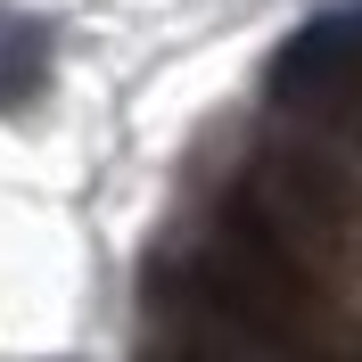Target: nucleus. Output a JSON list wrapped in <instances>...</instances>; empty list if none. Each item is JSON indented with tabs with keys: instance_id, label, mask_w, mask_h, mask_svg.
Masks as SVG:
<instances>
[{
	"instance_id": "nucleus-1",
	"label": "nucleus",
	"mask_w": 362,
	"mask_h": 362,
	"mask_svg": "<svg viewBox=\"0 0 362 362\" xmlns=\"http://www.w3.org/2000/svg\"><path fill=\"white\" fill-rule=\"evenodd\" d=\"M313 313V280L288 239H272L247 206H223V223L206 230L189 255V296H181V329L189 346H296Z\"/></svg>"
},
{
	"instance_id": "nucleus-2",
	"label": "nucleus",
	"mask_w": 362,
	"mask_h": 362,
	"mask_svg": "<svg viewBox=\"0 0 362 362\" xmlns=\"http://www.w3.org/2000/svg\"><path fill=\"white\" fill-rule=\"evenodd\" d=\"M230 206H247L255 223L272 239H288L296 255H329L362 223V181H354L346 157H329L313 140H280V148H264L247 165V181H239Z\"/></svg>"
},
{
	"instance_id": "nucleus-3",
	"label": "nucleus",
	"mask_w": 362,
	"mask_h": 362,
	"mask_svg": "<svg viewBox=\"0 0 362 362\" xmlns=\"http://www.w3.org/2000/svg\"><path fill=\"white\" fill-rule=\"evenodd\" d=\"M264 99L288 107V115H305V124H321V132L362 140V0L313 8L288 42L272 49Z\"/></svg>"
},
{
	"instance_id": "nucleus-4",
	"label": "nucleus",
	"mask_w": 362,
	"mask_h": 362,
	"mask_svg": "<svg viewBox=\"0 0 362 362\" xmlns=\"http://www.w3.org/2000/svg\"><path fill=\"white\" fill-rule=\"evenodd\" d=\"M42 83H49V33L25 17H0V115L33 107Z\"/></svg>"
}]
</instances>
